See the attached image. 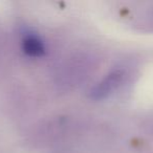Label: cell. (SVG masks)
<instances>
[{
  "label": "cell",
  "instance_id": "1",
  "mask_svg": "<svg viewBox=\"0 0 153 153\" xmlns=\"http://www.w3.org/2000/svg\"><path fill=\"white\" fill-rule=\"evenodd\" d=\"M82 58H73L70 62H67L57 74V83L64 87H71L77 85L85 78L83 68L85 65L81 62Z\"/></svg>",
  "mask_w": 153,
  "mask_h": 153
},
{
  "label": "cell",
  "instance_id": "2",
  "mask_svg": "<svg viewBox=\"0 0 153 153\" xmlns=\"http://www.w3.org/2000/svg\"><path fill=\"white\" fill-rule=\"evenodd\" d=\"M123 79L124 72L122 69L113 70L92 88L90 91V98L92 100H103L107 98L121 85Z\"/></svg>",
  "mask_w": 153,
  "mask_h": 153
},
{
  "label": "cell",
  "instance_id": "3",
  "mask_svg": "<svg viewBox=\"0 0 153 153\" xmlns=\"http://www.w3.org/2000/svg\"><path fill=\"white\" fill-rule=\"evenodd\" d=\"M22 49L27 56L40 58L46 54V45L41 37L32 32H26L22 38Z\"/></svg>",
  "mask_w": 153,
  "mask_h": 153
}]
</instances>
